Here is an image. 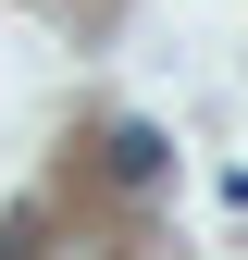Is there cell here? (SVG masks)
Listing matches in <instances>:
<instances>
[{
  "instance_id": "6da1fadb",
  "label": "cell",
  "mask_w": 248,
  "mask_h": 260,
  "mask_svg": "<svg viewBox=\"0 0 248 260\" xmlns=\"http://www.w3.org/2000/svg\"><path fill=\"white\" fill-rule=\"evenodd\" d=\"M112 174H124V186H162V137H149V124H124V137H112Z\"/></svg>"
}]
</instances>
